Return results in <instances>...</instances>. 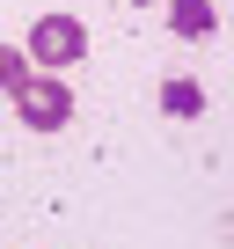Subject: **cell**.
Returning a JSON list of instances; mask_svg holds the SVG:
<instances>
[{
  "instance_id": "1",
  "label": "cell",
  "mask_w": 234,
  "mask_h": 249,
  "mask_svg": "<svg viewBox=\"0 0 234 249\" xmlns=\"http://www.w3.org/2000/svg\"><path fill=\"white\" fill-rule=\"evenodd\" d=\"M22 52H30L37 73H66V66L88 59V22H81V15H37V30H30Z\"/></svg>"
},
{
  "instance_id": "2",
  "label": "cell",
  "mask_w": 234,
  "mask_h": 249,
  "mask_svg": "<svg viewBox=\"0 0 234 249\" xmlns=\"http://www.w3.org/2000/svg\"><path fill=\"white\" fill-rule=\"evenodd\" d=\"M15 117L30 124V132H59V124L73 117V88H66V73H30V81L15 88Z\"/></svg>"
},
{
  "instance_id": "3",
  "label": "cell",
  "mask_w": 234,
  "mask_h": 249,
  "mask_svg": "<svg viewBox=\"0 0 234 249\" xmlns=\"http://www.w3.org/2000/svg\"><path fill=\"white\" fill-rule=\"evenodd\" d=\"M168 22H176V37H212L219 30L212 0H168Z\"/></svg>"
},
{
  "instance_id": "4",
  "label": "cell",
  "mask_w": 234,
  "mask_h": 249,
  "mask_svg": "<svg viewBox=\"0 0 234 249\" xmlns=\"http://www.w3.org/2000/svg\"><path fill=\"white\" fill-rule=\"evenodd\" d=\"M161 110H168V117H198V110H205V88H198L190 73H176V81H161Z\"/></svg>"
},
{
  "instance_id": "5",
  "label": "cell",
  "mask_w": 234,
  "mask_h": 249,
  "mask_svg": "<svg viewBox=\"0 0 234 249\" xmlns=\"http://www.w3.org/2000/svg\"><path fill=\"white\" fill-rule=\"evenodd\" d=\"M30 73H37V66H30V52H15V44H0V88L15 95V88H22Z\"/></svg>"
},
{
  "instance_id": "6",
  "label": "cell",
  "mask_w": 234,
  "mask_h": 249,
  "mask_svg": "<svg viewBox=\"0 0 234 249\" xmlns=\"http://www.w3.org/2000/svg\"><path fill=\"white\" fill-rule=\"evenodd\" d=\"M132 8H154V0H132Z\"/></svg>"
}]
</instances>
